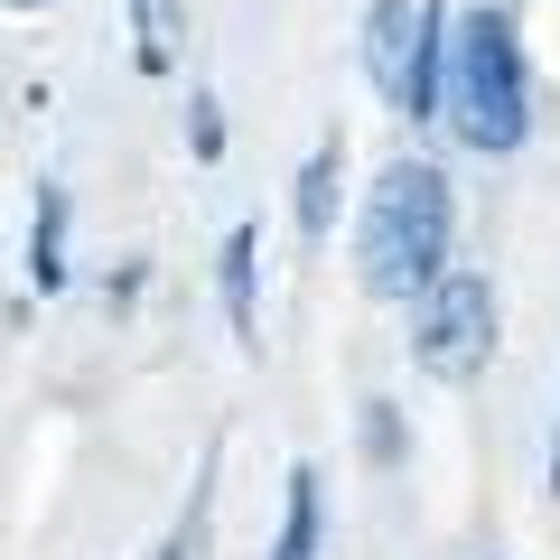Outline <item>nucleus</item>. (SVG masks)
Instances as JSON below:
<instances>
[{
	"mask_svg": "<svg viewBox=\"0 0 560 560\" xmlns=\"http://www.w3.org/2000/svg\"><path fill=\"white\" fill-rule=\"evenodd\" d=\"M10 10H47V0H10Z\"/></svg>",
	"mask_w": 560,
	"mask_h": 560,
	"instance_id": "4468645a",
	"label": "nucleus"
},
{
	"mask_svg": "<svg viewBox=\"0 0 560 560\" xmlns=\"http://www.w3.org/2000/svg\"><path fill=\"white\" fill-rule=\"evenodd\" d=\"M364 75L401 121H440L448 94V0H374L364 10Z\"/></svg>",
	"mask_w": 560,
	"mask_h": 560,
	"instance_id": "7ed1b4c3",
	"label": "nucleus"
},
{
	"mask_svg": "<svg viewBox=\"0 0 560 560\" xmlns=\"http://www.w3.org/2000/svg\"><path fill=\"white\" fill-rule=\"evenodd\" d=\"M206 486H215V458L197 467V486H187V514L168 523V541H160V551H150V560H197V551H206V504H215V495H206Z\"/></svg>",
	"mask_w": 560,
	"mask_h": 560,
	"instance_id": "9d476101",
	"label": "nucleus"
},
{
	"mask_svg": "<svg viewBox=\"0 0 560 560\" xmlns=\"http://www.w3.org/2000/svg\"><path fill=\"white\" fill-rule=\"evenodd\" d=\"M364 448H374V458H393V448H401V430H393V401H364Z\"/></svg>",
	"mask_w": 560,
	"mask_h": 560,
	"instance_id": "f8f14e48",
	"label": "nucleus"
},
{
	"mask_svg": "<svg viewBox=\"0 0 560 560\" xmlns=\"http://www.w3.org/2000/svg\"><path fill=\"white\" fill-rule=\"evenodd\" d=\"M253 280H261V224H234V234H224V253H215V300H224V327H234V346H261Z\"/></svg>",
	"mask_w": 560,
	"mask_h": 560,
	"instance_id": "39448f33",
	"label": "nucleus"
},
{
	"mask_svg": "<svg viewBox=\"0 0 560 560\" xmlns=\"http://www.w3.org/2000/svg\"><path fill=\"white\" fill-rule=\"evenodd\" d=\"M131 38H140V75H168L178 66V38H187L178 0H131Z\"/></svg>",
	"mask_w": 560,
	"mask_h": 560,
	"instance_id": "1a4fd4ad",
	"label": "nucleus"
},
{
	"mask_svg": "<svg viewBox=\"0 0 560 560\" xmlns=\"http://www.w3.org/2000/svg\"><path fill=\"white\" fill-rule=\"evenodd\" d=\"M318 467H290V504H280V541H271V560H318V533H327V495H318Z\"/></svg>",
	"mask_w": 560,
	"mask_h": 560,
	"instance_id": "423d86ee",
	"label": "nucleus"
},
{
	"mask_svg": "<svg viewBox=\"0 0 560 560\" xmlns=\"http://www.w3.org/2000/svg\"><path fill=\"white\" fill-rule=\"evenodd\" d=\"M28 280L66 290V187L38 178V215H28Z\"/></svg>",
	"mask_w": 560,
	"mask_h": 560,
	"instance_id": "6e6552de",
	"label": "nucleus"
},
{
	"mask_svg": "<svg viewBox=\"0 0 560 560\" xmlns=\"http://www.w3.org/2000/svg\"><path fill=\"white\" fill-rule=\"evenodd\" d=\"M486 355H495V280L448 261L411 308V364L430 383H477Z\"/></svg>",
	"mask_w": 560,
	"mask_h": 560,
	"instance_id": "20e7f679",
	"label": "nucleus"
},
{
	"mask_svg": "<svg viewBox=\"0 0 560 560\" xmlns=\"http://www.w3.org/2000/svg\"><path fill=\"white\" fill-rule=\"evenodd\" d=\"M551 495H560V430H551Z\"/></svg>",
	"mask_w": 560,
	"mask_h": 560,
	"instance_id": "ddd939ff",
	"label": "nucleus"
},
{
	"mask_svg": "<svg viewBox=\"0 0 560 560\" xmlns=\"http://www.w3.org/2000/svg\"><path fill=\"white\" fill-rule=\"evenodd\" d=\"M337 197H346V140H318L308 168H300V234L308 243L337 234Z\"/></svg>",
	"mask_w": 560,
	"mask_h": 560,
	"instance_id": "0eeeda50",
	"label": "nucleus"
},
{
	"mask_svg": "<svg viewBox=\"0 0 560 560\" xmlns=\"http://www.w3.org/2000/svg\"><path fill=\"white\" fill-rule=\"evenodd\" d=\"M440 121L477 150V160H514L533 140V66H523V38H514V10H458L448 20V94H440Z\"/></svg>",
	"mask_w": 560,
	"mask_h": 560,
	"instance_id": "f257e3e1",
	"label": "nucleus"
},
{
	"mask_svg": "<svg viewBox=\"0 0 560 560\" xmlns=\"http://www.w3.org/2000/svg\"><path fill=\"white\" fill-rule=\"evenodd\" d=\"M448 234H458V197L430 160H393L364 197L355 224V280L374 300H420L448 271Z\"/></svg>",
	"mask_w": 560,
	"mask_h": 560,
	"instance_id": "f03ea898",
	"label": "nucleus"
},
{
	"mask_svg": "<svg viewBox=\"0 0 560 560\" xmlns=\"http://www.w3.org/2000/svg\"><path fill=\"white\" fill-rule=\"evenodd\" d=\"M187 150H197V160H224V103L206 94V84L187 94Z\"/></svg>",
	"mask_w": 560,
	"mask_h": 560,
	"instance_id": "9b49d317",
	"label": "nucleus"
}]
</instances>
